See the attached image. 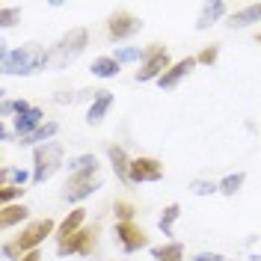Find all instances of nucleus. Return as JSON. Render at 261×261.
Listing matches in <instances>:
<instances>
[{
	"label": "nucleus",
	"instance_id": "4468645a",
	"mask_svg": "<svg viewBox=\"0 0 261 261\" xmlns=\"http://www.w3.org/2000/svg\"><path fill=\"white\" fill-rule=\"evenodd\" d=\"M92 74H98V77H116L119 74V63L113 57H98L92 63Z\"/></svg>",
	"mask_w": 261,
	"mask_h": 261
},
{
	"label": "nucleus",
	"instance_id": "7c9ffc66",
	"mask_svg": "<svg viewBox=\"0 0 261 261\" xmlns=\"http://www.w3.org/2000/svg\"><path fill=\"white\" fill-rule=\"evenodd\" d=\"M196 261H223V258L214 255V252H202V255H196Z\"/></svg>",
	"mask_w": 261,
	"mask_h": 261
},
{
	"label": "nucleus",
	"instance_id": "7ed1b4c3",
	"mask_svg": "<svg viewBox=\"0 0 261 261\" xmlns=\"http://www.w3.org/2000/svg\"><path fill=\"white\" fill-rule=\"evenodd\" d=\"M63 161V148L57 143H45L36 148V169H33V181H45L57 172V166Z\"/></svg>",
	"mask_w": 261,
	"mask_h": 261
},
{
	"label": "nucleus",
	"instance_id": "aec40b11",
	"mask_svg": "<svg viewBox=\"0 0 261 261\" xmlns=\"http://www.w3.org/2000/svg\"><path fill=\"white\" fill-rule=\"evenodd\" d=\"M81 223H83V211L77 208V211H74V214H71V217H68V220L63 223V226H60V234H63V241H65V238H71V234H74V228L81 226Z\"/></svg>",
	"mask_w": 261,
	"mask_h": 261
},
{
	"label": "nucleus",
	"instance_id": "6e6552de",
	"mask_svg": "<svg viewBox=\"0 0 261 261\" xmlns=\"http://www.w3.org/2000/svg\"><path fill=\"white\" fill-rule=\"evenodd\" d=\"M140 27H143V24H140L137 18L125 15V12L110 18V36H113V39H128V36H134Z\"/></svg>",
	"mask_w": 261,
	"mask_h": 261
},
{
	"label": "nucleus",
	"instance_id": "ddd939ff",
	"mask_svg": "<svg viewBox=\"0 0 261 261\" xmlns=\"http://www.w3.org/2000/svg\"><path fill=\"white\" fill-rule=\"evenodd\" d=\"M258 18H261V3H252V6H246L244 12H234L231 21H228V27H246V24H252Z\"/></svg>",
	"mask_w": 261,
	"mask_h": 261
},
{
	"label": "nucleus",
	"instance_id": "f3484780",
	"mask_svg": "<svg viewBox=\"0 0 261 261\" xmlns=\"http://www.w3.org/2000/svg\"><path fill=\"white\" fill-rule=\"evenodd\" d=\"M110 161H113V166L119 169V178H122V181H128V178H130V175H128L130 163L125 161V151H122L119 146H113V148H110Z\"/></svg>",
	"mask_w": 261,
	"mask_h": 261
},
{
	"label": "nucleus",
	"instance_id": "423d86ee",
	"mask_svg": "<svg viewBox=\"0 0 261 261\" xmlns=\"http://www.w3.org/2000/svg\"><path fill=\"white\" fill-rule=\"evenodd\" d=\"M50 228H54V223L50 220H39V223H33L21 238H18V249H33L36 244H42L45 241V234H50Z\"/></svg>",
	"mask_w": 261,
	"mask_h": 261
},
{
	"label": "nucleus",
	"instance_id": "bb28decb",
	"mask_svg": "<svg viewBox=\"0 0 261 261\" xmlns=\"http://www.w3.org/2000/svg\"><path fill=\"white\" fill-rule=\"evenodd\" d=\"M116 214H119V220H122V223H128L130 217H134V208H130L128 202H119V205H116Z\"/></svg>",
	"mask_w": 261,
	"mask_h": 261
},
{
	"label": "nucleus",
	"instance_id": "6ab92c4d",
	"mask_svg": "<svg viewBox=\"0 0 261 261\" xmlns=\"http://www.w3.org/2000/svg\"><path fill=\"white\" fill-rule=\"evenodd\" d=\"M181 252H184L181 244H169V246H163V249H154L151 255L158 261H181Z\"/></svg>",
	"mask_w": 261,
	"mask_h": 261
},
{
	"label": "nucleus",
	"instance_id": "9b49d317",
	"mask_svg": "<svg viewBox=\"0 0 261 261\" xmlns=\"http://www.w3.org/2000/svg\"><path fill=\"white\" fill-rule=\"evenodd\" d=\"M98 187H101V181H71V184H65L63 196L68 202H77V199L89 196L92 190H98Z\"/></svg>",
	"mask_w": 261,
	"mask_h": 261
},
{
	"label": "nucleus",
	"instance_id": "5701e85b",
	"mask_svg": "<svg viewBox=\"0 0 261 261\" xmlns=\"http://www.w3.org/2000/svg\"><path fill=\"white\" fill-rule=\"evenodd\" d=\"M143 57V50L140 48H122V50H116V63H134V60H140Z\"/></svg>",
	"mask_w": 261,
	"mask_h": 261
},
{
	"label": "nucleus",
	"instance_id": "f8f14e48",
	"mask_svg": "<svg viewBox=\"0 0 261 261\" xmlns=\"http://www.w3.org/2000/svg\"><path fill=\"white\" fill-rule=\"evenodd\" d=\"M110 104H113V95H110V92H101V95H98L95 101H92V107H89V116H86V119H89V125H95V122H101Z\"/></svg>",
	"mask_w": 261,
	"mask_h": 261
},
{
	"label": "nucleus",
	"instance_id": "2f4dec72",
	"mask_svg": "<svg viewBox=\"0 0 261 261\" xmlns=\"http://www.w3.org/2000/svg\"><path fill=\"white\" fill-rule=\"evenodd\" d=\"M21 261H39V252L33 249V252H27V255H24V258H21Z\"/></svg>",
	"mask_w": 261,
	"mask_h": 261
},
{
	"label": "nucleus",
	"instance_id": "412c9836",
	"mask_svg": "<svg viewBox=\"0 0 261 261\" xmlns=\"http://www.w3.org/2000/svg\"><path fill=\"white\" fill-rule=\"evenodd\" d=\"M54 134H57V122H48V125H42L36 134H30L24 143H45V140H50Z\"/></svg>",
	"mask_w": 261,
	"mask_h": 261
},
{
	"label": "nucleus",
	"instance_id": "c756f323",
	"mask_svg": "<svg viewBox=\"0 0 261 261\" xmlns=\"http://www.w3.org/2000/svg\"><path fill=\"white\" fill-rule=\"evenodd\" d=\"M199 60H202V63H214V60H217V50H214V48L202 50V57H199Z\"/></svg>",
	"mask_w": 261,
	"mask_h": 261
},
{
	"label": "nucleus",
	"instance_id": "393cba45",
	"mask_svg": "<svg viewBox=\"0 0 261 261\" xmlns=\"http://www.w3.org/2000/svg\"><path fill=\"white\" fill-rule=\"evenodd\" d=\"M0 178H3V181H18V184H24V181H27V172H24V169H3V172H0Z\"/></svg>",
	"mask_w": 261,
	"mask_h": 261
},
{
	"label": "nucleus",
	"instance_id": "f257e3e1",
	"mask_svg": "<svg viewBox=\"0 0 261 261\" xmlns=\"http://www.w3.org/2000/svg\"><path fill=\"white\" fill-rule=\"evenodd\" d=\"M0 63L6 74H36L42 65H48V54L39 45H24L18 50H6L0 54Z\"/></svg>",
	"mask_w": 261,
	"mask_h": 261
},
{
	"label": "nucleus",
	"instance_id": "cd10ccee",
	"mask_svg": "<svg viewBox=\"0 0 261 261\" xmlns=\"http://www.w3.org/2000/svg\"><path fill=\"white\" fill-rule=\"evenodd\" d=\"M21 190H24V187H3V190H0V199H3V202H9V199H15Z\"/></svg>",
	"mask_w": 261,
	"mask_h": 261
},
{
	"label": "nucleus",
	"instance_id": "9d476101",
	"mask_svg": "<svg viewBox=\"0 0 261 261\" xmlns=\"http://www.w3.org/2000/svg\"><path fill=\"white\" fill-rule=\"evenodd\" d=\"M42 122V110H36V107H30L24 116H18L15 128H18V137H30V134H36V130L42 128L39 125Z\"/></svg>",
	"mask_w": 261,
	"mask_h": 261
},
{
	"label": "nucleus",
	"instance_id": "a878e982",
	"mask_svg": "<svg viewBox=\"0 0 261 261\" xmlns=\"http://www.w3.org/2000/svg\"><path fill=\"white\" fill-rule=\"evenodd\" d=\"M196 196H208V193H214L217 190V184H211V181H193V187H190Z\"/></svg>",
	"mask_w": 261,
	"mask_h": 261
},
{
	"label": "nucleus",
	"instance_id": "f03ea898",
	"mask_svg": "<svg viewBox=\"0 0 261 261\" xmlns=\"http://www.w3.org/2000/svg\"><path fill=\"white\" fill-rule=\"evenodd\" d=\"M83 48H86V30H71L48 50V65L50 68H63L71 60H77L83 54Z\"/></svg>",
	"mask_w": 261,
	"mask_h": 261
},
{
	"label": "nucleus",
	"instance_id": "0eeeda50",
	"mask_svg": "<svg viewBox=\"0 0 261 261\" xmlns=\"http://www.w3.org/2000/svg\"><path fill=\"white\" fill-rule=\"evenodd\" d=\"M116 238H119V244L125 246V252H134V249H140L146 244V234L137 226H130V223H119L116 226Z\"/></svg>",
	"mask_w": 261,
	"mask_h": 261
},
{
	"label": "nucleus",
	"instance_id": "a211bd4d",
	"mask_svg": "<svg viewBox=\"0 0 261 261\" xmlns=\"http://www.w3.org/2000/svg\"><path fill=\"white\" fill-rule=\"evenodd\" d=\"M24 217H27V208H3V214H0V226L9 228V226H15L18 220H24Z\"/></svg>",
	"mask_w": 261,
	"mask_h": 261
},
{
	"label": "nucleus",
	"instance_id": "39448f33",
	"mask_svg": "<svg viewBox=\"0 0 261 261\" xmlns=\"http://www.w3.org/2000/svg\"><path fill=\"white\" fill-rule=\"evenodd\" d=\"M128 175L134 181H158L163 175V166L151 158H137V161H130Z\"/></svg>",
	"mask_w": 261,
	"mask_h": 261
},
{
	"label": "nucleus",
	"instance_id": "b1692460",
	"mask_svg": "<svg viewBox=\"0 0 261 261\" xmlns=\"http://www.w3.org/2000/svg\"><path fill=\"white\" fill-rule=\"evenodd\" d=\"M175 217H178V205H169V208H166V214L161 217L163 234H169V231H172V223H175Z\"/></svg>",
	"mask_w": 261,
	"mask_h": 261
},
{
	"label": "nucleus",
	"instance_id": "1a4fd4ad",
	"mask_svg": "<svg viewBox=\"0 0 261 261\" xmlns=\"http://www.w3.org/2000/svg\"><path fill=\"white\" fill-rule=\"evenodd\" d=\"M193 65H196V60H190V57H187V60L175 63L172 68H169V71H163L161 77H158V83H161L163 89H169V86H175V83H178L181 77H184V74H187V71L193 68Z\"/></svg>",
	"mask_w": 261,
	"mask_h": 261
},
{
	"label": "nucleus",
	"instance_id": "dca6fc26",
	"mask_svg": "<svg viewBox=\"0 0 261 261\" xmlns=\"http://www.w3.org/2000/svg\"><path fill=\"white\" fill-rule=\"evenodd\" d=\"M98 169V161L92 154H81V158H74V161H68V172L71 175H81V172H95Z\"/></svg>",
	"mask_w": 261,
	"mask_h": 261
},
{
	"label": "nucleus",
	"instance_id": "c85d7f7f",
	"mask_svg": "<svg viewBox=\"0 0 261 261\" xmlns=\"http://www.w3.org/2000/svg\"><path fill=\"white\" fill-rule=\"evenodd\" d=\"M15 18H18L15 9H3V27H12V24H15Z\"/></svg>",
	"mask_w": 261,
	"mask_h": 261
},
{
	"label": "nucleus",
	"instance_id": "2eb2a0df",
	"mask_svg": "<svg viewBox=\"0 0 261 261\" xmlns=\"http://www.w3.org/2000/svg\"><path fill=\"white\" fill-rule=\"evenodd\" d=\"M223 12H226V3H220V0H217V3H208V6L202 9V15H199V30L211 27V24L223 15Z\"/></svg>",
	"mask_w": 261,
	"mask_h": 261
},
{
	"label": "nucleus",
	"instance_id": "20e7f679",
	"mask_svg": "<svg viewBox=\"0 0 261 261\" xmlns=\"http://www.w3.org/2000/svg\"><path fill=\"white\" fill-rule=\"evenodd\" d=\"M169 65V54L163 48H151L146 54V65L143 71H137V81H151V77H161V71Z\"/></svg>",
	"mask_w": 261,
	"mask_h": 261
},
{
	"label": "nucleus",
	"instance_id": "4be33fe9",
	"mask_svg": "<svg viewBox=\"0 0 261 261\" xmlns=\"http://www.w3.org/2000/svg\"><path fill=\"white\" fill-rule=\"evenodd\" d=\"M241 184H244V175H241V172H234V175H228V178H223V184H220V190H223L226 196H231L234 190H238V187H241Z\"/></svg>",
	"mask_w": 261,
	"mask_h": 261
}]
</instances>
